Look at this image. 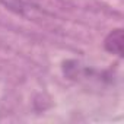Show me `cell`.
Instances as JSON below:
<instances>
[{
    "label": "cell",
    "mask_w": 124,
    "mask_h": 124,
    "mask_svg": "<svg viewBox=\"0 0 124 124\" xmlns=\"http://www.w3.org/2000/svg\"><path fill=\"white\" fill-rule=\"evenodd\" d=\"M123 41H124V35H123V29L117 28L112 29L104 39V47L108 53L111 54H117L118 57L123 55Z\"/></svg>",
    "instance_id": "obj_1"
}]
</instances>
